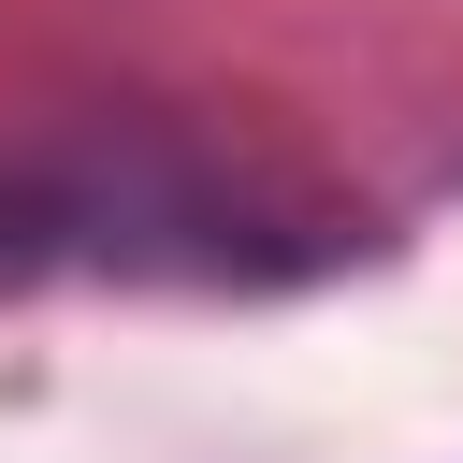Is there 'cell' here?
<instances>
[{"mask_svg":"<svg viewBox=\"0 0 463 463\" xmlns=\"http://www.w3.org/2000/svg\"><path fill=\"white\" fill-rule=\"evenodd\" d=\"M0 260H58V188H0Z\"/></svg>","mask_w":463,"mask_h":463,"instance_id":"1","label":"cell"}]
</instances>
